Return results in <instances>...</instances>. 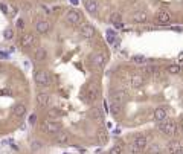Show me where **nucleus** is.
Returning a JSON list of instances; mask_svg holds the SVG:
<instances>
[{
  "label": "nucleus",
  "mask_w": 183,
  "mask_h": 154,
  "mask_svg": "<svg viewBox=\"0 0 183 154\" xmlns=\"http://www.w3.org/2000/svg\"><path fill=\"white\" fill-rule=\"evenodd\" d=\"M180 60H183V52H182V54H180Z\"/></svg>",
  "instance_id": "79ce46f5"
},
{
  "label": "nucleus",
  "mask_w": 183,
  "mask_h": 154,
  "mask_svg": "<svg viewBox=\"0 0 183 154\" xmlns=\"http://www.w3.org/2000/svg\"><path fill=\"white\" fill-rule=\"evenodd\" d=\"M160 153H162V149H160V147L157 143H153L148 149V154H160Z\"/></svg>",
  "instance_id": "2f4dec72"
},
{
  "label": "nucleus",
  "mask_w": 183,
  "mask_h": 154,
  "mask_svg": "<svg viewBox=\"0 0 183 154\" xmlns=\"http://www.w3.org/2000/svg\"><path fill=\"white\" fill-rule=\"evenodd\" d=\"M166 72L169 75H178L182 72V67L178 64H171V66H168V67H166Z\"/></svg>",
  "instance_id": "bb28decb"
},
{
  "label": "nucleus",
  "mask_w": 183,
  "mask_h": 154,
  "mask_svg": "<svg viewBox=\"0 0 183 154\" xmlns=\"http://www.w3.org/2000/svg\"><path fill=\"white\" fill-rule=\"evenodd\" d=\"M49 114H52V116H63V113L58 112V110H51V112H49Z\"/></svg>",
  "instance_id": "4c0bfd02"
},
{
  "label": "nucleus",
  "mask_w": 183,
  "mask_h": 154,
  "mask_svg": "<svg viewBox=\"0 0 183 154\" xmlns=\"http://www.w3.org/2000/svg\"><path fill=\"white\" fill-rule=\"evenodd\" d=\"M43 149V142H40V140H32L31 142V151L32 153H38Z\"/></svg>",
  "instance_id": "cd10ccee"
},
{
  "label": "nucleus",
  "mask_w": 183,
  "mask_h": 154,
  "mask_svg": "<svg viewBox=\"0 0 183 154\" xmlns=\"http://www.w3.org/2000/svg\"><path fill=\"white\" fill-rule=\"evenodd\" d=\"M133 143H136L140 149H144V148L146 147V145H148V139H146L145 136L136 134V136H134V140H133Z\"/></svg>",
  "instance_id": "412c9836"
},
{
  "label": "nucleus",
  "mask_w": 183,
  "mask_h": 154,
  "mask_svg": "<svg viewBox=\"0 0 183 154\" xmlns=\"http://www.w3.org/2000/svg\"><path fill=\"white\" fill-rule=\"evenodd\" d=\"M17 29H20V31L25 29V20H23V19H19V20H17Z\"/></svg>",
  "instance_id": "f704fd0d"
},
{
  "label": "nucleus",
  "mask_w": 183,
  "mask_h": 154,
  "mask_svg": "<svg viewBox=\"0 0 183 154\" xmlns=\"http://www.w3.org/2000/svg\"><path fill=\"white\" fill-rule=\"evenodd\" d=\"M3 37H5L6 40H11V38L14 37V29H12V28H6L5 32H3Z\"/></svg>",
  "instance_id": "473e14b6"
},
{
  "label": "nucleus",
  "mask_w": 183,
  "mask_h": 154,
  "mask_svg": "<svg viewBox=\"0 0 183 154\" xmlns=\"http://www.w3.org/2000/svg\"><path fill=\"white\" fill-rule=\"evenodd\" d=\"M131 20L134 21V23H146V21H148V14H146L145 11H137L133 14Z\"/></svg>",
  "instance_id": "f3484780"
},
{
  "label": "nucleus",
  "mask_w": 183,
  "mask_h": 154,
  "mask_svg": "<svg viewBox=\"0 0 183 154\" xmlns=\"http://www.w3.org/2000/svg\"><path fill=\"white\" fill-rule=\"evenodd\" d=\"M98 142L101 145H105L108 142V134H107L105 128H98Z\"/></svg>",
  "instance_id": "4be33fe9"
},
{
  "label": "nucleus",
  "mask_w": 183,
  "mask_h": 154,
  "mask_svg": "<svg viewBox=\"0 0 183 154\" xmlns=\"http://www.w3.org/2000/svg\"><path fill=\"white\" fill-rule=\"evenodd\" d=\"M34 81H35V84L40 86V87H49L51 86V76H49V73L44 72V70H37V72H34Z\"/></svg>",
  "instance_id": "20e7f679"
},
{
  "label": "nucleus",
  "mask_w": 183,
  "mask_h": 154,
  "mask_svg": "<svg viewBox=\"0 0 183 154\" xmlns=\"http://www.w3.org/2000/svg\"><path fill=\"white\" fill-rule=\"evenodd\" d=\"M157 70V67L156 66H144V67L140 69L142 75H145V76H153V73Z\"/></svg>",
  "instance_id": "b1692460"
},
{
  "label": "nucleus",
  "mask_w": 183,
  "mask_h": 154,
  "mask_svg": "<svg viewBox=\"0 0 183 154\" xmlns=\"http://www.w3.org/2000/svg\"><path fill=\"white\" fill-rule=\"evenodd\" d=\"M128 151H130L131 154H139V153H142V149L139 148V147H137V145L136 143H130V145H128Z\"/></svg>",
  "instance_id": "7c9ffc66"
},
{
  "label": "nucleus",
  "mask_w": 183,
  "mask_h": 154,
  "mask_svg": "<svg viewBox=\"0 0 183 154\" xmlns=\"http://www.w3.org/2000/svg\"><path fill=\"white\" fill-rule=\"evenodd\" d=\"M105 37H107V41H108L110 44H113V43H116V31L114 29H107Z\"/></svg>",
  "instance_id": "a878e982"
},
{
  "label": "nucleus",
  "mask_w": 183,
  "mask_h": 154,
  "mask_svg": "<svg viewBox=\"0 0 183 154\" xmlns=\"http://www.w3.org/2000/svg\"><path fill=\"white\" fill-rule=\"evenodd\" d=\"M26 112H28V107H26L25 104H17L14 107V110H12V113H14L15 117H23L26 114Z\"/></svg>",
  "instance_id": "aec40b11"
},
{
  "label": "nucleus",
  "mask_w": 183,
  "mask_h": 154,
  "mask_svg": "<svg viewBox=\"0 0 183 154\" xmlns=\"http://www.w3.org/2000/svg\"><path fill=\"white\" fill-rule=\"evenodd\" d=\"M53 142L55 143H60V145H66L70 142V136L66 133V131H60V133L55 134V137H53Z\"/></svg>",
  "instance_id": "2eb2a0df"
},
{
  "label": "nucleus",
  "mask_w": 183,
  "mask_h": 154,
  "mask_svg": "<svg viewBox=\"0 0 183 154\" xmlns=\"http://www.w3.org/2000/svg\"><path fill=\"white\" fill-rule=\"evenodd\" d=\"M114 25V28L116 29H120V28H124V23H122V21H119V23H113Z\"/></svg>",
  "instance_id": "ea45409f"
},
{
  "label": "nucleus",
  "mask_w": 183,
  "mask_h": 154,
  "mask_svg": "<svg viewBox=\"0 0 183 154\" xmlns=\"http://www.w3.org/2000/svg\"><path fill=\"white\" fill-rule=\"evenodd\" d=\"M40 130L46 134H53L55 136L57 133L61 131V125L58 122H53V121H49V119H44L41 124H40Z\"/></svg>",
  "instance_id": "f03ea898"
},
{
  "label": "nucleus",
  "mask_w": 183,
  "mask_h": 154,
  "mask_svg": "<svg viewBox=\"0 0 183 154\" xmlns=\"http://www.w3.org/2000/svg\"><path fill=\"white\" fill-rule=\"evenodd\" d=\"M37 44V38H35L34 34H25L23 37L20 38V47L23 50H29L31 47H34Z\"/></svg>",
  "instance_id": "423d86ee"
},
{
  "label": "nucleus",
  "mask_w": 183,
  "mask_h": 154,
  "mask_svg": "<svg viewBox=\"0 0 183 154\" xmlns=\"http://www.w3.org/2000/svg\"><path fill=\"white\" fill-rule=\"evenodd\" d=\"M131 61L136 63V64H145L146 63V56H144V55H133Z\"/></svg>",
  "instance_id": "c85d7f7f"
},
{
  "label": "nucleus",
  "mask_w": 183,
  "mask_h": 154,
  "mask_svg": "<svg viewBox=\"0 0 183 154\" xmlns=\"http://www.w3.org/2000/svg\"><path fill=\"white\" fill-rule=\"evenodd\" d=\"M51 28H52V25L49 23L47 20H40L35 23V31H37L38 34H47L49 31H51Z\"/></svg>",
  "instance_id": "9d476101"
},
{
  "label": "nucleus",
  "mask_w": 183,
  "mask_h": 154,
  "mask_svg": "<svg viewBox=\"0 0 183 154\" xmlns=\"http://www.w3.org/2000/svg\"><path fill=\"white\" fill-rule=\"evenodd\" d=\"M108 154H122V147H120V145H114L113 148H110Z\"/></svg>",
  "instance_id": "72a5a7b5"
},
{
  "label": "nucleus",
  "mask_w": 183,
  "mask_h": 154,
  "mask_svg": "<svg viewBox=\"0 0 183 154\" xmlns=\"http://www.w3.org/2000/svg\"><path fill=\"white\" fill-rule=\"evenodd\" d=\"M120 112H122V104L111 102V105H110V113H111V114H114V116H119Z\"/></svg>",
  "instance_id": "393cba45"
},
{
  "label": "nucleus",
  "mask_w": 183,
  "mask_h": 154,
  "mask_svg": "<svg viewBox=\"0 0 183 154\" xmlns=\"http://www.w3.org/2000/svg\"><path fill=\"white\" fill-rule=\"evenodd\" d=\"M90 60H92V63L95 66H98V67H104L105 66V56L102 54H93L90 56Z\"/></svg>",
  "instance_id": "6ab92c4d"
},
{
  "label": "nucleus",
  "mask_w": 183,
  "mask_h": 154,
  "mask_svg": "<svg viewBox=\"0 0 183 154\" xmlns=\"http://www.w3.org/2000/svg\"><path fill=\"white\" fill-rule=\"evenodd\" d=\"M144 82H145L144 75H133L130 78V86L133 89H140V87L144 86Z\"/></svg>",
  "instance_id": "4468645a"
},
{
  "label": "nucleus",
  "mask_w": 183,
  "mask_h": 154,
  "mask_svg": "<svg viewBox=\"0 0 183 154\" xmlns=\"http://www.w3.org/2000/svg\"><path fill=\"white\" fill-rule=\"evenodd\" d=\"M15 2H20V0H15Z\"/></svg>",
  "instance_id": "a18cd8bd"
},
{
  "label": "nucleus",
  "mask_w": 183,
  "mask_h": 154,
  "mask_svg": "<svg viewBox=\"0 0 183 154\" xmlns=\"http://www.w3.org/2000/svg\"><path fill=\"white\" fill-rule=\"evenodd\" d=\"M156 21H157L159 25H169L172 21L171 19V15H169V12L168 11H159L157 14H156Z\"/></svg>",
  "instance_id": "1a4fd4ad"
},
{
  "label": "nucleus",
  "mask_w": 183,
  "mask_h": 154,
  "mask_svg": "<svg viewBox=\"0 0 183 154\" xmlns=\"http://www.w3.org/2000/svg\"><path fill=\"white\" fill-rule=\"evenodd\" d=\"M86 9L89 14H92V15H96L98 14V2L96 0H86Z\"/></svg>",
  "instance_id": "a211bd4d"
},
{
  "label": "nucleus",
  "mask_w": 183,
  "mask_h": 154,
  "mask_svg": "<svg viewBox=\"0 0 183 154\" xmlns=\"http://www.w3.org/2000/svg\"><path fill=\"white\" fill-rule=\"evenodd\" d=\"M78 2H79V0H70V3H72V5H78Z\"/></svg>",
  "instance_id": "a19ab883"
},
{
  "label": "nucleus",
  "mask_w": 183,
  "mask_h": 154,
  "mask_svg": "<svg viewBox=\"0 0 183 154\" xmlns=\"http://www.w3.org/2000/svg\"><path fill=\"white\" fill-rule=\"evenodd\" d=\"M0 58H2V60H8V58H9V54H6V52H0Z\"/></svg>",
  "instance_id": "58836bf2"
},
{
  "label": "nucleus",
  "mask_w": 183,
  "mask_h": 154,
  "mask_svg": "<svg viewBox=\"0 0 183 154\" xmlns=\"http://www.w3.org/2000/svg\"><path fill=\"white\" fill-rule=\"evenodd\" d=\"M79 34H81L83 38H86V40H90V38L95 37L96 34V29L93 28L90 23H83L81 28H79Z\"/></svg>",
  "instance_id": "0eeeda50"
},
{
  "label": "nucleus",
  "mask_w": 183,
  "mask_h": 154,
  "mask_svg": "<svg viewBox=\"0 0 183 154\" xmlns=\"http://www.w3.org/2000/svg\"><path fill=\"white\" fill-rule=\"evenodd\" d=\"M177 154H183V149H182V151H180V153H177Z\"/></svg>",
  "instance_id": "37998d69"
},
{
  "label": "nucleus",
  "mask_w": 183,
  "mask_h": 154,
  "mask_svg": "<svg viewBox=\"0 0 183 154\" xmlns=\"http://www.w3.org/2000/svg\"><path fill=\"white\" fill-rule=\"evenodd\" d=\"M64 154H70V153H64Z\"/></svg>",
  "instance_id": "c03bdc74"
},
{
  "label": "nucleus",
  "mask_w": 183,
  "mask_h": 154,
  "mask_svg": "<svg viewBox=\"0 0 183 154\" xmlns=\"http://www.w3.org/2000/svg\"><path fill=\"white\" fill-rule=\"evenodd\" d=\"M0 11H2L3 12V14H8V5H6V3H0Z\"/></svg>",
  "instance_id": "c9c22d12"
},
{
  "label": "nucleus",
  "mask_w": 183,
  "mask_h": 154,
  "mask_svg": "<svg viewBox=\"0 0 183 154\" xmlns=\"http://www.w3.org/2000/svg\"><path fill=\"white\" fill-rule=\"evenodd\" d=\"M166 149H168L169 154H177L183 149V145H182L180 140H171V142L166 145Z\"/></svg>",
  "instance_id": "f8f14e48"
},
{
  "label": "nucleus",
  "mask_w": 183,
  "mask_h": 154,
  "mask_svg": "<svg viewBox=\"0 0 183 154\" xmlns=\"http://www.w3.org/2000/svg\"><path fill=\"white\" fill-rule=\"evenodd\" d=\"M110 98H111V102L124 104L128 99V95H127V92H124V90H114V92H111Z\"/></svg>",
  "instance_id": "6e6552de"
},
{
  "label": "nucleus",
  "mask_w": 183,
  "mask_h": 154,
  "mask_svg": "<svg viewBox=\"0 0 183 154\" xmlns=\"http://www.w3.org/2000/svg\"><path fill=\"white\" fill-rule=\"evenodd\" d=\"M159 130L160 133H163L165 136H174L177 131V125L176 122L171 119H165L162 122H159Z\"/></svg>",
  "instance_id": "7ed1b4c3"
},
{
  "label": "nucleus",
  "mask_w": 183,
  "mask_h": 154,
  "mask_svg": "<svg viewBox=\"0 0 183 154\" xmlns=\"http://www.w3.org/2000/svg\"><path fill=\"white\" fill-rule=\"evenodd\" d=\"M34 61H37V63H43V61H46L47 58V50L44 49V47H37V49L34 50Z\"/></svg>",
  "instance_id": "9b49d317"
},
{
  "label": "nucleus",
  "mask_w": 183,
  "mask_h": 154,
  "mask_svg": "<svg viewBox=\"0 0 183 154\" xmlns=\"http://www.w3.org/2000/svg\"><path fill=\"white\" fill-rule=\"evenodd\" d=\"M35 121H37V114L32 113V114L29 116V124H31V125H35Z\"/></svg>",
  "instance_id": "e433bc0d"
},
{
  "label": "nucleus",
  "mask_w": 183,
  "mask_h": 154,
  "mask_svg": "<svg viewBox=\"0 0 183 154\" xmlns=\"http://www.w3.org/2000/svg\"><path fill=\"white\" fill-rule=\"evenodd\" d=\"M110 21L111 23H119V21H122V15H120L119 12H111L110 14Z\"/></svg>",
  "instance_id": "c756f323"
},
{
  "label": "nucleus",
  "mask_w": 183,
  "mask_h": 154,
  "mask_svg": "<svg viewBox=\"0 0 183 154\" xmlns=\"http://www.w3.org/2000/svg\"><path fill=\"white\" fill-rule=\"evenodd\" d=\"M90 117H92V119H95V121H102V119H104V113H102L101 108L93 107L90 110Z\"/></svg>",
  "instance_id": "5701e85b"
},
{
  "label": "nucleus",
  "mask_w": 183,
  "mask_h": 154,
  "mask_svg": "<svg viewBox=\"0 0 183 154\" xmlns=\"http://www.w3.org/2000/svg\"><path fill=\"white\" fill-rule=\"evenodd\" d=\"M153 117H154L156 122H162V121H165V119H168V112H166L165 108H162V107H157V108L154 110Z\"/></svg>",
  "instance_id": "dca6fc26"
},
{
  "label": "nucleus",
  "mask_w": 183,
  "mask_h": 154,
  "mask_svg": "<svg viewBox=\"0 0 183 154\" xmlns=\"http://www.w3.org/2000/svg\"><path fill=\"white\" fill-rule=\"evenodd\" d=\"M35 101H37V105L38 107H47L49 104H51V96H49L47 93H38L37 95V98H35Z\"/></svg>",
  "instance_id": "ddd939ff"
},
{
  "label": "nucleus",
  "mask_w": 183,
  "mask_h": 154,
  "mask_svg": "<svg viewBox=\"0 0 183 154\" xmlns=\"http://www.w3.org/2000/svg\"><path fill=\"white\" fill-rule=\"evenodd\" d=\"M66 23L69 26H78V25H83V15L79 14V11L77 9H70L67 11V14H66Z\"/></svg>",
  "instance_id": "39448f33"
},
{
  "label": "nucleus",
  "mask_w": 183,
  "mask_h": 154,
  "mask_svg": "<svg viewBox=\"0 0 183 154\" xmlns=\"http://www.w3.org/2000/svg\"><path fill=\"white\" fill-rule=\"evenodd\" d=\"M98 93H99V89H98V86L93 84V82H90V84L86 87V92H84V95H83V101H84L87 105H90V104H93V102L96 101Z\"/></svg>",
  "instance_id": "f257e3e1"
}]
</instances>
